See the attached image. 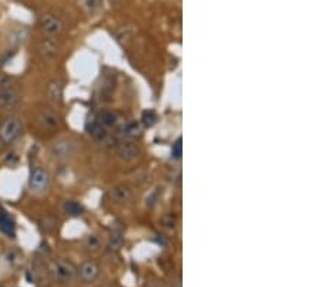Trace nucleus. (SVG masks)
<instances>
[{
    "mask_svg": "<svg viewBox=\"0 0 326 287\" xmlns=\"http://www.w3.org/2000/svg\"><path fill=\"white\" fill-rule=\"evenodd\" d=\"M116 154H117V157H119L122 161H125V163H132V161H135V160L138 158V155H139V148H138V145H136L134 141L125 139V141L117 144V147H116Z\"/></svg>",
    "mask_w": 326,
    "mask_h": 287,
    "instance_id": "obj_7",
    "label": "nucleus"
},
{
    "mask_svg": "<svg viewBox=\"0 0 326 287\" xmlns=\"http://www.w3.org/2000/svg\"><path fill=\"white\" fill-rule=\"evenodd\" d=\"M47 96H48L49 102L61 103L63 97H64V84H63V81L58 80V78L51 80L48 87H47Z\"/></svg>",
    "mask_w": 326,
    "mask_h": 287,
    "instance_id": "obj_14",
    "label": "nucleus"
},
{
    "mask_svg": "<svg viewBox=\"0 0 326 287\" xmlns=\"http://www.w3.org/2000/svg\"><path fill=\"white\" fill-rule=\"evenodd\" d=\"M64 212L70 215V216H80L83 212H84V208L76 200H67L64 203Z\"/></svg>",
    "mask_w": 326,
    "mask_h": 287,
    "instance_id": "obj_19",
    "label": "nucleus"
},
{
    "mask_svg": "<svg viewBox=\"0 0 326 287\" xmlns=\"http://www.w3.org/2000/svg\"><path fill=\"white\" fill-rule=\"evenodd\" d=\"M122 132L128 138H136L138 135H141V125L138 124V122H135V121L126 122L122 126Z\"/></svg>",
    "mask_w": 326,
    "mask_h": 287,
    "instance_id": "obj_18",
    "label": "nucleus"
},
{
    "mask_svg": "<svg viewBox=\"0 0 326 287\" xmlns=\"http://www.w3.org/2000/svg\"><path fill=\"white\" fill-rule=\"evenodd\" d=\"M51 177L47 170L42 167H35L32 168L31 176H29V189L34 193H44L49 187Z\"/></svg>",
    "mask_w": 326,
    "mask_h": 287,
    "instance_id": "obj_5",
    "label": "nucleus"
},
{
    "mask_svg": "<svg viewBox=\"0 0 326 287\" xmlns=\"http://www.w3.org/2000/svg\"><path fill=\"white\" fill-rule=\"evenodd\" d=\"M38 26L39 29L49 37H58L64 32V22L58 18L57 15L54 13H44L41 15L38 19Z\"/></svg>",
    "mask_w": 326,
    "mask_h": 287,
    "instance_id": "obj_3",
    "label": "nucleus"
},
{
    "mask_svg": "<svg viewBox=\"0 0 326 287\" xmlns=\"http://www.w3.org/2000/svg\"><path fill=\"white\" fill-rule=\"evenodd\" d=\"M132 196H134V190L128 184H116L109 190V197L115 203H126L132 199Z\"/></svg>",
    "mask_w": 326,
    "mask_h": 287,
    "instance_id": "obj_9",
    "label": "nucleus"
},
{
    "mask_svg": "<svg viewBox=\"0 0 326 287\" xmlns=\"http://www.w3.org/2000/svg\"><path fill=\"white\" fill-rule=\"evenodd\" d=\"M141 122H142L146 128L154 126L155 122H157V115H155V112H154V110H145L144 113H142V118H141Z\"/></svg>",
    "mask_w": 326,
    "mask_h": 287,
    "instance_id": "obj_21",
    "label": "nucleus"
},
{
    "mask_svg": "<svg viewBox=\"0 0 326 287\" xmlns=\"http://www.w3.org/2000/svg\"><path fill=\"white\" fill-rule=\"evenodd\" d=\"M77 151V144L71 138H58L51 144V154L57 160H68Z\"/></svg>",
    "mask_w": 326,
    "mask_h": 287,
    "instance_id": "obj_4",
    "label": "nucleus"
},
{
    "mask_svg": "<svg viewBox=\"0 0 326 287\" xmlns=\"http://www.w3.org/2000/svg\"><path fill=\"white\" fill-rule=\"evenodd\" d=\"M38 54L39 57L45 61H51L57 57L58 54V45L57 42L52 38L42 39L38 44Z\"/></svg>",
    "mask_w": 326,
    "mask_h": 287,
    "instance_id": "obj_11",
    "label": "nucleus"
},
{
    "mask_svg": "<svg viewBox=\"0 0 326 287\" xmlns=\"http://www.w3.org/2000/svg\"><path fill=\"white\" fill-rule=\"evenodd\" d=\"M19 100L20 93L16 87H12V89L0 92V110L13 109L15 106L19 103Z\"/></svg>",
    "mask_w": 326,
    "mask_h": 287,
    "instance_id": "obj_10",
    "label": "nucleus"
},
{
    "mask_svg": "<svg viewBox=\"0 0 326 287\" xmlns=\"http://www.w3.org/2000/svg\"><path fill=\"white\" fill-rule=\"evenodd\" d=\"M86 129L87 132L90 134V136H92L95 141H97V142H105L106 139H107V136H109L107 128H105L103 125L100 124L96 118L92 119V121H87Z\"/></svg>",
    "mask_w": 326,
    "mask_h": 287,
    "instance_id": "obj_12",
    "label": "nucleus"
},
{
    "mask_svg": "<svg viewBox=\"0 0 326 287\" xmlns=\"http://www.w3.org/2000/svg\"><path fill=\"white\" fill-rule=\"evenodd\" d=\"M29 38V31L26 26H18L13 28L8 35V44L10 47H20L23 45Z\"/></svg>",
    "mask_w": 326,
    "mask_h": 287,
    "instance_id": "obj_13",
    "label": "nucleus"
},
{
    "mask_svg": "<svg viewBox=\"0 0 326 287\" xmlns=\"http://www.w3.org/2000/svg\"><path fill=\"white\" fill-rule=\"evenodd\" d=\"M12 87H15L13 78H12L9 74H6V73H2V74H0V92L12 89Z\"/></svg>",
    "mask_w": 326,
    "mask_h": 287,
    "instance_id": "obj_23",
    "label": "nucleus"
},
{
    "mask_svg": "<svg viewBox=\"0 0 326 287\" xmlns=\"http://www.w3.org/2000/svg\"><path fill=\"white\" fill-rule=\"evenodd\" d=\"M84 247H86L88 251H97V249L102 247V241L100 238L95 235V234H90L87 235L86 239H84Z\"/></svg>",
    "mask_w": 326,
    "mask_h": 287,
    "instance_id": "obj_20",
    "label": "nucleus"
},
{
    "mask_svg": "<svg viewBox=\"0 0 326 287\" xmlns=\"http://www.w3.org/2000/svg\"><path fill=\"white\" fill-rule=\"evenodd\" d=\"M22 135V122L18 116H9L0 125V141L3 145H10Z\"/></svg>",
    "mask_w": 326,
    "mask_h": 287,
    "instance_id": "obj_2",
    "label": "nucleus"
},
{
    "mask_svg": "<svg viewBox=\"0 0 326 287\" xmlns=\"http://www.w3.org/2000/svg\"><path fill=\"white\" fill-rule=\"evenodd\" d=\"M97 121L100 122V124L103 125L105 128H110V126H115L116 124H117V115H116L113 110H102L99 115H97L96 118Z\"/></svg>",
    "mask_w": 326,
    "mask_h": 287,
    "instance_id": "obj_17",
    "label": "nucleus"
},
{
    "mask_svg": "<svg viewBox=\"0 0 326 287\" xmlns=\"http://www.w3.org/2000/svg\"><path fill=\"white\" fill-rule=\"evenodd\" d=\"M2 145H3V144H2V141H0V148H2Z\"/></svg>",
    "mask_w": 326,
    "mask_h": 287,
    "instance_id": "obj_25",
    "label": "nucleus"
},
{
    "mask_svg": "<svg viewBox=\"0 0 326 287\" xmlns=\"http://www.w3.org/2000/svg\"><path fill=\"white\" fill-rule=\"evenodd\" d=\"M0 231L8 235L9 238H15L16 235V226L15 222L10 218V215L5 209L0 208Z\"/></svg>",
    "mask_w": 326,
    "mask_h": 287,
    "instance_id": "obj_15",
    "label": "nucleus"
},
{
    "mask_svg": "<svg viewBox=\"0 0 326 287\" xmlns=\"http://www.w3.org/2000/svg\"><path fill=\"white\" fill-rule=\"evenodd\" d=\"M37 119H38V124L44 129H48V131H54V129H57L58 126L61 125V118L51 107H42L38 112Z\"/></svg>",
    "mask_w": 326,
    "mask_h": 287,
    "instance_id": "obj_6",
    "label": "nucleus"
},
{
    "mask_svg": "<svg viewBox=\"0 0 326 287\" xmlns=\"http://www.w3.org/2000/svg\"><path fill=\"white\" fill-rule=\"evenodd\" d=\"M49 273L58 283H67L74 278L77 270L71 261L66 259H57L49 264Z\"/></svg>",
    "mask_w": 326,
    "mask_h": 287,
    "instance_id": "obj_1",
    "label": "nucleus"
},
{
    "mask_svg": "<svg viewBox=\"0 0 326 287\" xmlns=\"http://www.w3.org/2000/svg\"><path fill=\"white\" fill-rule=\"evenodd\" d=\"M161 225H163L164 229L174 231L177 226V218L174 215H165L161 219Z\"/></svg>",
    "mask_w": 326,
    "mask_h": 287,
    "instance_id": "obj_22",
    "label": "nucleus"
},
{
    "mask_svg": "<svg viewBox=\"0 0 326 287\" xmlns=\"http://www.w3.org/2000/svg\"><path fill=\"white\" fill-rule=\"evenodd\" d=\"M182 154H183L182 138H179V139L173 144V147H171V155H173V158L179 160V158L182 157Z\"/></svg>",
    "mask_w": 326,
    "mask_h": 287,
    "instance_id": "obj_24",
    "label": "nucleus"
},
{
    "mask_svg": "<svg viewBox=\"0 0 326 287\" xmlns=\"http://www.w3.org/2000/svg\"><path fill=\"white\" fill-rule=\"evenodd\" d=\"M103 6V2L102 0H78V8L83 10L86 15H96L100 12Z\"/></svg>",
    "mask_w": 326,
    "mask_h": 287,
    "instance_id": "obj_16",
    "label": "nucleus"
},
{
    "mask_svg": "<svg viewBox=\"0 0 326 287\" xmlns=\"http://www.w3.org/2000/svg\"><path fill=\"white\" fill-rule=\"evenodd\" d=\"M77 274H78V277L81 278L83 281L92 283V281H95V280L99 277V274H100V267L97 266V263H95V261L87 260V261H84V263L78 267Z\"/></svg>",
    "mask_w": 326,
    "mask_h": 287,
    "instance_id": "obj_8",
    "label": "nucleus"
}]
</instances>
